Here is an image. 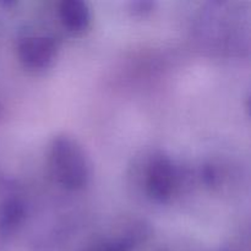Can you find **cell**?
<instances>
[{"mask_svg":"<svg viewBox=\"0 0 251 251\" xmlns=\"http://www.w3.org/2000/svg\"><path fill=\"white\" fill-rule=\"evenodd\" d=\"M176 181V167L169 157L158 154L150 161L146 171V189L154 201L166 202L173 194Z\"/></svg>","mask_w":251,"mask_h":251,"instance_id":"cell-2","label":"cell"},{"mask_svg":"<svg viewBox=\"0 0 251 251\" xmlns=\"http://www.w3.org/2000/svg\"><path fill=\"white\" fill-rule=\"evenodd\" d=\"M59 15L64 26L74 32L83 31L91 21L90 7L82 0H64Z\"/></svg>","mask_w":251,"mask_h":251,"instance_id":"cell-4","label":"cell"},{"mask_svg":"<svg viewBox=\"0 0 251 251\" xmlns=\"http://www.w3.org/2000/svg\"><path fill=\"white\" fill-rule=\"evenodd\" d=\"M0 115H1V105H0Z\"/></svg>","mask_w":251,"mask_h":251,"instance_id":"cell-8","label":"cell"},{"mask_svg":"<svg viewBox=\"0 0 251 251\" xmlns=\"http://www.w3.org/2000/svg\"><path fill=\"white\" fill-rule=\"evenodd\" d=\"M26 215V206L17 196H9L0 205V235L9 237L21 226Z\"/></svg>","mask_w":251,"mask_h":251,"instance_id":"cell-5","label":"cell"},{"mask_svg":"<svg viewBox=\"0 0 251 251\" xmlns=\"http://www.w3.org/2000/svg\"><path fill=\"white\" fill-rule=\"evenodd\" d=\"M49 167L55 180L69 190H78L90 179V162L78 141L66 134L51 139L48 151Z\"/></svg>","mask_w":251,"mask_h":251,"instance_id":"cell-1","label":"cell"},{"mask_svg":"<svg viewBox=\"0 0 251 251\" xmlns=\"http://www.w3.org/2000/svg\"><path fill=\"white\" fill-rule=\"evenodd\" d=\"M140 233H129L123 238L117 239H105L93 243L83 251H130L134 248Z\"/></svg>","mask_w":251,"mask_h":251,"instance_id":"cell-6","label":"cell"},{"mask_svg":"<svg viewBox=\"0 0 251 251\" xmlns=\"http://www.w3.org/2000/svg\"><path fill=\"white\" fill-rule=\"evenodd\" d=\"M154 7V2L149 0H139V1L130 2V10L135 15H146L151 12Z\"/></svg>","mask_w":251,"mask_h":251,"instance_id":"cell-7","label":"cell"},{"mask_svg":"<svg viewBox=\"0 0 251 251\" xmlns=\"http://www.w3.org/2000/svg\"><path fill=\"white\" fill-rule=\"evenodd\" d=\"M58 46L53 37L32 34L21 38L17 47L20 60L31 69H44L55 58Z\"/></svg>","mask_w":251,"mask_h":251,"instance_id":"cell-3","label":"cell"}]
</instances>
